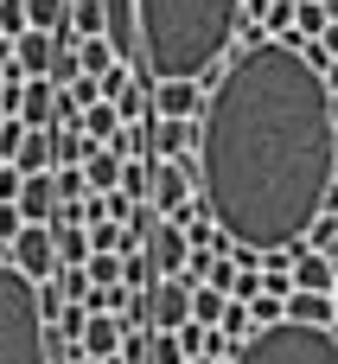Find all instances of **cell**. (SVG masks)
I'll return each mask as SVG.
<instances>
[{
    "mask_svg": "<svg viewBox=\"0 0 338 364\" xmlns=\"http://www.w3.org/2000/svg\"><path fill=\"white\" fill-rule=\"evenodd\" d=\"M338 186V102L281 38H249L198 115V198L236 250H294Z\"/></svg>",
    "mask_w": 338,
    "mask_h": 364,
    "instance_id": "cell-1",
    "label": "cell"
},
{
    "mask_svg": "<svg viewBox=\"0 0 338 364\" xmlns=\"http://www.w3.org/2000/svg\"><path fill=\"white\" fill-rule=\"evenodd\" d=\"M134 19H141L134 70H147L153 83H166V77L205 83L236 38L243 0H134Z\"/></svg>",
    "mask_w": 338,
    "mask_h": 364,
    "instance_id": "cell-2",
    "label": "cell"
},
{
    "mask_svg": "<svg viewBox=\"0 0 338 364\" xmlns=\"http://www.w3.org/2000/svg\"><path fill=\"white\" fill-rule=\"evenodd\" d=\"M0 364H51L38 294L13 262H0Z\"/></svg>",
    "mask_w": 338,
    "mask_h": 364,
    "instance_id": "cell-3",
    "label": "cell"
},
{
    "mask_svg": "<svg viewBox=\"0 0 338 364\" xmlns=\"http://www.w3.org/2000/svg\"><path fill=\"white\" fill-rule=\"evenodd\" d=\"M230 364H338V333L275 320V326H256Z\"/></svg>",
    "mask_w": 338,
    "mask_h": 364,
    "instance_id": "cell-4",
    "label": "cell"
},
{
    "mask_svg": "<svg viewBox=\"0 0 338 364\" xmlns=\"http://www.w3.org/2000/svg\"><path fill=\"white\" fill-rule=\"evenodd\" d=\"M192 179H198V160H160V166L147 173V211L185 230V224L205 211V205L192 211Z\"/></svg>",
    "mask_w": 338,
    "mask_h": 364,
    "instance_id": "cell-5",
    "label": "cell"
},
{
    "mask_svg": "<svg viewBox=\"0 0 338 364\" xmlns=\"http://www.w3.org/2000/svg\"><path fill=\"white\" fill-rule=\"evenodd\" d=\"M141 307H147V333H179V326H192V282L185 275H160L141 294Z\"/></svg>",
    "mask_w": 338,
    "mask_h": 364,
    "instance_id": "cell-6",
    "label": "cell"
},
{
    "mask_svg": "<svg viewBox=\"0 0 338 364\" xmlns=\"http://www.w3.org/2000/svg\"><path fill=\"white\" fill-rule=\"evenodd\" d=\"M13 269H19L32 288L58 275V243H51V224H26V230L13 237Z\"/></svg>",
    "mask_w": 338,
    "mask_h": 364,
    "instance_id": "cell-7",
    "label": "cell"
},
{
    "mask_svg": "<svg viewBox=\"0 0 338 364\" xmlns=\"http://www.w3.org/2000/svg\"><path fill=\"white\" fill-rule=\"evenodd\" d=\"M205 83H185V77H166L153 83V122H198L205 115Z\"/></svg>",
    "mask_w": 338,
    "mask_h": 364,
    "instance_id": "cell-8",
    "label": "cell"
},
{
    "mask_svg": "<svg viewBox=\"0 0 338 364\" xmlns=\"http://www.w3.org/2000/svg\"><path fill=\"white\" fill-rule=\"evenodd\" d=\"M185 256H192V237L179 230V224H153V237H147V262H153V275H185Z\"/></svg>",
    "mask_w": 338,
    "mask_h": 364,
    "instance_id": "cell-9",
    "label": "cell"
},
{
    "mask_svg": "<svg viewBox=\"0 0 338 364\" xmlns=\"http://www.w3.org/2000/svg\"><path fill=\"white\" fill-rule=\"evenodd\" d=\"M147 147L160 160H192L198 154V122H153L147 128Z\"/></svg>",
    "mask_w": 338,
    "mask_h": 364,
    "instance_id": "cell-10",
    "label": "cell"
},
{
    "mask_svg": "<svg viewBox=\"0 0 338 364\" xmlns=\"http://www.w3.org/2000/svg\"><path fill=\"white\" fill-rule=\"evenodd\" d=\"M338 288V262H326V256H313L307 243L294 250V294H332Z\"/></svg>",
    "mask_w": 338,
    "mask_h": 364,
    "instance_id": "cell-11",
    "label": "cell"
},
{
    "mask_svg": "<svg viewBox=\"0 0 338 364\" xmlns=\"http://www.w3.org/2000/svg\"><path fill=\"white\" fill-rule=\"evenodd\" d=\"M51 58H58V38H51V32H19V38H13L19 77H51Z\"/></svg>",
    "mask_w": 338,
    "mask_h": 364,
    "instance_id": "cell-12",
    "label": "cell"
},
{
    "mask_svg": "<svg viewBox=\"0 0 338 364\" xmlns=\"http://www.w3.org/2000/svg\"><path fill=\"white\" fill-rule=\"evenodd\" d=\"M121 333H128V326H121L115 314H89V326H83L77 352H83V358H115V352H121Z\"/></svg>",
    "mask_w": 338,
    "mask_h": 364,
    "instance_id": "cell-13",
    "label": "cell"
},
{
    "mask_svg": "<svg viewBox=\"0 0 338 364\" xmlns=\"http://www.w3.org/2000/svg\"><path fill=\"white\" fill-rule=\"evenodd\" d=\"M288 320L294 326H326V333H338V301L332 294H288Z\"/></svg>",
    "mask_w": 338,
    "mask_h": 364,
    "instance_id": "cell-14",
    "label": "cell"
},
{
    "mask_svg": "<svg viewBox=\"0 0 338 364\" xmlns=\"http://www.w3.org/2000/svg\"><path fill=\"white\" fill-rule=\"evenodd\" d=\"M13 173H19V179L51 173V128H26V141H19V154H13Z\"/></svg>",
    "mask_w": 338,
    "mask_h": 364,
    "instance_id": "cell-15",
    "label": "cell"
},
{
    "mask_svg": "<svg viewBox=\"0 0 338 364\" xmlns=\"http://www.w3.org/2000/svg\"><path fill=\"white\" fill-rule=\"evenodd\" d=\"M13 205H19V218H26V224H51V211H58V192H51V173L26 179Z\"/></svg>",
    "mask_w": 338,
    "mask_h": 364,
    "instance_id": "cell-16",
    "label": "cell"
},
{
    "mask_svg": "<svg viewBox=\"0 0 338 364\" xmlns=\"http://www.w3.org/2000/svg\"><path fill=\"white\" fill-rule=\"evenodd\" d=\"M51 115H58V90H51L45 77H26V102H19V122H26V128H51Z\"/></svg>",
    "mask_w": 338,
    "mask_h": 364,
    "instance_id": "cell-17",
    "label": "cell"
},
{
    "mask_svg": "<svg viewBox=\"0 0 338 364\" xmlns=\"http://www.w3.org/2000/svg\"><path fill=\"white\" fill-rule=\"evenodd\" d=\"M83 179H89V198H109V192L121 186V160H115L109 147H89V154H83Z\"/></svg>",
    "mask_w": 338,
    "mask_h": 364,
    "instance_id": "cell-18",
    "label": "cell"
},
{
    "mask_svg": "<svg viewBox=\"0 0 338 364\" xmlns=\"http://www.w3.org/2000/svg\"><path fill=\"white\" fill-rule=\"evenodd\" d=\"M77 134H83L89 147H109V141L121 134V115H115V102H89V109H83V122H77Z\"/></svg>",
    "mask_w": 338,
    "mask_h": 364,
    "instance_id": "cell-19",
    "label": "cell"
},
{
    "mask_svg": "<svg viewBox=\"0 0 338 364\" xmlns=\"http://www.w3.org/2000/svg\"><path fill=\"white\" fill-rule=\"evenodd\" d=\"M51 243H58V269H83L89 262V230L83 224H51Z\"/></svg>",
    "mask_w": 338,
    "mask_h": 364,
    "instance_id": "cell-20",
    "label": "cell"
},
{
    "mask_svg": "<svg viewBox=\"0 0 338 364\" xmlns=\"http://www.w3.org/2000/svg\"><path fill=\"white\" fill-rule=\"evenodd\" d=\"M26 26L64 38V26H70V0H26Z\"/></svg>",
    "mask_w": 338,
    "mask_h": 364,
    "instance_id": "cell-21",
    "label": "cell"
},
{
    "mask_svg": "<svg viewBox=\"0 0 338 364\" xmlns=\"http://www.w3.org/2000/svg\"><path fill=\"white\" fill-rule=\"evenodd\" d=\"M77 70H83L89 83H102V77L115 70V51H109V38H83V45H77Z\"/></svg>",
    "mask_w": 338,
    "mask_h": 364,
    "instance_id": "cell-22",
    "label": "cell"
},
{
    "mask_svg": "<svg viewBox=\"0 0 338 364\" xmlns=\"http://www.w3.org/2000/svg\"><path fill=\"white\" fill-rule=\"evenodd\" d=\"M224 307H230V294H217V288H205V282L192 288V326H198V333H211V326L224 320Z\"/></svg>",
    "mask_w": 338,
    "mask_h": 364,
    "instance_id": "cell-23",
    "label": "cell"
},
{
    "mask_svg": "<svg viewBox=\"0 0 338 364\" xmlns=\"http://www.w3.org/2000/svg\"><path fill=\"white\" fill-rule=\"evenodd\" d=\"M307 237H313V243H307L313 256H326V262H338V218H332V205H326V211L313 218V230H307Z\"/></svg>",
    "mask_w": 338,
    "mask_h": 364,
    "instance_id": "cell-24",
    "label": "cell"
},
{
    "mask_svg": "<svg viewBox=\"0 0 338 364\" xmlns=\"http://www.w3.org/2000/svg\"><path fill=\"white\" fill-rule=\"evenodd\" d=\"M51 192H58V205H77V198H89V179H83V166H51Z\"/></svg>",
    "mask_w": 338,
    "mask_h": 364,
    "instance_id": "cell-25",
    "label": "cell"
},
{
    "mask_svg": "<svg viewBox=\"0 0 338 364\" xmlns=\"http://www.w3.org/2000/svg\"><path fill=\"white\" fill-rule=\"evenodd\" d=\"M147 364H192V358H185L179 333H147Z\"/></svg>",
    "mask_w": 338,
    "mask_h": 364,
    "instance_id": "cell-26",
    "label": "cell"
},
{
    "mask_svg": "<svg viewBox=\"0 0 338 364\" xmlns=\"http://www.w3.org/2000/svg\"><path fill=\"white\" fill-rule=\"evenodd\" d=\"M83 282L89 288H121V256H89L83 262Z\"/></svg>",
    "mask_w": 338,
    "mask_h": 364,
    "instance_id": "cell-27",
    "label": "cell"
},
{
    "mask_svg": "<svg viewBox=\"0 0 338 364\" xmlns=\"http://www.w3.org/2000/svg\"><path fill=\"white\" fill-rule=\"evenodd\" d=\"M275 320H288V301L281 294H256L249 301V326H275Z\"/></svg>",
    "mask_w": 338,
    "mask_h": 364,
    "instance_id": "cell-28",
    "label": "cell"
},
{
    "mask_svg": "<svg viewBox=\"0 0 338 364\" xmlns=\"http://www.w3.org/2000/svg\"><path fill=\"white\" fill-rule=\"evenodd\" d=\"M19 141H26V122H13V115H0V166H13V154H19Z\"/></svg>",
    "mask_w": 338,
    "mask_h": 364,
    "instance_id": "cell-29",
    "label": "cell"
},
{
    "mask_svg": "<svg viewBox=\"0 0 338 364\" xmlns=\"http://www.w3.org/2000/svg\"><path fill=\"white\" fill-rule=\"evenodd\" d=\"M19 32H32L26 26V0H0V38H19Z\"/></svg>",
    "mask_w": 338,
    "mask_h": 364,
    "instance_id": "cell-30",
    "label": "cell"
},
{
    "mask_svg": "<svg viewBox=\"0 0 338 364\" xmlns=\"http://www.w3.org/2000/svg\"><path fill=\"white\" fill-rule=\"evenodd\" d=\"M121 364H147V326H128L121 333V352H115Z\"/></svg>",
    "mask_w": 338,
    "mask_h": 364,
    "instance_id": "cell-31",
    "label": "cell"
},
{
    "mask_svg": "<svg viewBox=\"0 0 338 364\" xmlns=\"http://www.w3.org/2000/svg\"><path fill=\"white\" fill-rule=\"evenodd\" d=\"M205 288H217V294H230V288H236V262H230V256H217V262L205 269Z\"/></svg>",
    "mask_w": 338,
    "mask_h": 364,
    "instance_id": "cell-32",
    "label": "cell"
},
{
    "mask_svg": "<svg viewBox=\"0 0 338 364\" xmlns=\"http://www.w3.org/2000/svg\"><path fill=\"white\" fill-rule=\"evenodd\" d=\"M26 230V218H19V205H0V243H13Z\"/></svg>",
    "mask_w": 338,
    "mask_h": 364,
    "instance_id": "cell-33",
    "label": "cell"
},
{
    "mask_svg": "<svg viewBox=\"0 0 338 364\" xmlns=\"http://www.w3.org/2000/svg\"><path fill=\"white\" fill-rule=\"evenodd\" d=\"M0 77H19V64H13V38H0Z\"/></svg>",
    "mask_w": 338,
    "mask_h": 364,
    "instance_id": "cell-34",
    "label": "cell"
}]
</instances>
